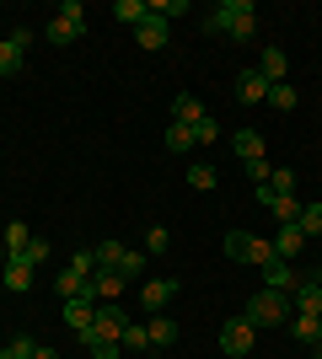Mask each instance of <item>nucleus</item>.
Returning <instances> with one entry per match:
<instances>
[{"label":"nucleus","instance_id":"37","mask_svg":"<svg viewBox=\"0 0 322 359\" xmlns=\"http://www.w3.org/2000/svg\"><path fill=\"white\" fill-rule=\"evenodd\" d=\"M269 194H295V172H274V177H269Z\"/></svg>","mask_w":322,"mask_h":359},{"label":"nucleus","instance_id":"10","mask_svg":"<svg viewBox=\"0 0 322 359\" xmlns=\"http://www.w3.org/2000/svg\"><path fill=\"white\" fill-rule=\"evenodd\" d=\"M123 327H129V316H123L119 306H113V300H102V306H97L92 332H97V338H113V344H119V338H123Z\"/></svg>","mask_w":322,"mask_h":359},{"label":"nucleus","instance_id":"29","mask_svg":"<svg viewBox=\"0 0 322 359\" xmlns=\"http://www.w3.org/2000/svg\"><path fill=\"white\" fill-rule=\"evenodd\" d=\"M188 188H199V194H210V188H215V166H188Z\"/></svg>","mask_w":322,"mask_h":359},{"label":"nucleus","instance_id":"23","mask_svg":"<svg viewBox=\"0 0 322 359\" xmlns=\"http://www.w3.org/2000/svg\"><path fill=\"white\" fill-rule=\"evenodd\" d=\"M27 241H32L27 220H11V225H6V257H16V252H27Z\"/></svg>","mask_w":322,"mask_h":359},{"label":"nucleus","instance_id":"40","mask_svg":"<svg viewBox=\"0 0 322 359\" xmlns=\"http://www.w3.org/2000/svg\"><path fill=\"white\" fill-rule=\"evenodd\" d=\"M311 359H322V338H317V344H311Z\"/></svg>","mask_w":322,"mask_h":359},{"label":"nucleus","instance_id":"26","mask_svg":"<svg viewBox=\"0 0 322 359\" xmlns=\"http://www.w3.org/2000/svg\"><path fill=\"white\" fill-rule=\"evenodd\" d=\"M301 236H322V204H301V220H295Z\"/></svg>","mask_w":322,"mask_h":359},{"label":"nucleus","instance_id":"21","mask_svg":"<svg viewBox=\"0 0 322 359\" xmlns=\"http://www.w3.org/2000/svg\"><path fill=\"white\" fill-rule=\"evenodd\" d=\"M145 11H151V0H113V16H119L123 27H140Z\"/></svg>","mask_w":322,"mask_h":359},{"label":"nucleus","instance_id":"14","mask_svg":"<svg viewBox=\"0 0 322 359\" xmlns=\"http://www.w3.org/2000/svg\"><path fill=\"white\" fill-rule=\"evenodd\" d=\"M285 70H290L285 48H263V54H258V75L269 81V86H279V81H285Z\"/></svg>","mask_w":322,"mask_h":359},{"label":"nucleus","instance_id":"16","mask_svg":"<svg viewBox=\"0 0 322 359\" xmlns=\"http://www.w3.org/2000/svg\"><path fill=\"white\" fill-rule=\"evenodd\" d=\"M231 150L242 156V166L258 161V156H263V135H258V129H236V135H231Z\"/></svg>","mask_w":322,"mask_h":359},{"label":"nucleus","instance_id":"31","mask_svg":"<svg viewBox=\"0 0 322 359\" xmlns=\"http://www.w3.org/2000/svg\"><path fill=\"white\" fill-rule=\"evenodd\" d=\"M194 145V129L188 123H167V150H188Z\"/></svg>","mask_w":322,"mask_h":359},{"label":"nucleus","instance_id":"18","mask_svg":"<svg viewBox=\"0 0 322 359\" xmlns=\"http://www.w3.org/2000/svg\"><path fill=\"white\" fill-rule=\"evenodd\" d=\"M204 118V107H199V97H172V123H188V129H194V123Z\"/></svg>","mask_w":322,"mask_h":359},{"label":"nucleus","instance_id":"27","mask_svg":"<svg viewBox=\"0 0 322 359\" xmlns=\"http://www.w3.org/2000/svg\"><path fill=\"white\" fill-rule=\"evenodd\" d=\"M263 107H279V113H290V107H295V86H290V81L269 86V102H263Z\"/></svg>","mask_w":322,"mask_h":359},{"label":"nucleus","instance_id":"36","mask_svg":"<svg viewBox=\"0 0 322 359\" xmlns=\"http://www.w3.org/2000/svg\"><path fill=\"white\" fill-rule=\"evenodd\" d=\"M119 273H123V279L145 273V252H129V247H123V263H119Z\"/></svg>","mask_w":322,"mask_h":359},{"label":"nucleus","instance_id":"1","mask_svg":"<svg viewBox=\"0 0 322 359\" xmlns=\"http://www.w3.org/2000/svg\"><path fill=\"white\" fill-rule=\"evenodd\" d=\"M199 27L210 32V38H253L258 11H253V0H220V6H210V11L199 16Z\"/></svg>","mask_w":322,"mask_h":359},{"label":"nucleus","instance_id":"25","mask_svg":"<svg viewBox=\"0 0 322 359\" xmlns=\"http://www.w3.org/2000/svg\"><path fill=\"white\" fill-rule=\"evenodd\" d=\"M290 332H295V338H301V344H317V338H322V316H295V322H290Z\"/></svg>","mask_w":322,"mask_h":359},{"label":"nucleus","instance_id":"4","mask_svg":"<svg viewBox=\"0 0 322 359\" xmlns=\"http://www.w3.org/2000/svg\"><path fill=\"white\" fill-rule=\"evenodd\" d=\"M226 257H236V263H253V269H263V263L274 257V241H258V236H247V231H226Z\"/></svg>","mask_w":322,"mask_h":359},{"label":"nucleus","instance_id":"33","mask_svg":"<svg viewBox=\"0 0 322 359\" xmlns=\"http://www.w3.org/2000/svg\"><path fill=\"white\" fill-rule=\"evenodd\" d=\"M16 257L38 269V263H48V241H43V236H32V241H27V252H16Z\"/></svg>","mask_w":322,"mask_h":359},{"label":"nucleus","instance_id":"9","mask_svg":"<svg viewBox=\"0 0 322 359\" xmlns=\"http://www.w3.org/2000/svg\"><path fill=\"white\" fill-rule=\"evenodd\" d=\"M123 285H129V279H123L119 269H97V273H92V285H86V300H97V306H102V300H119Z\"/></svg>","mask_w":322,"mask_h":359},{"label":"nucleus","instance_id":"2","mask_svg":"<svg viewBox=\"0 0 322 359\" xmlns=\"http://www.w3.org/2000/svg\"><path fill=\"white\" fill-rule=\"evenodd\" d=\"M247 322H253V327H285V322H290V295L258 290V295L247 300Z\"/></svg>","mask_w":322,"mask_h":359},{"label":"nucleus","instance_id":"17","mask_svg":"<svg viewBox=\"0 0 322 359\" xmlns=\"http://www.w3.org/2000/svg\"><path fill=\"white\" fill-rule=\"evenodd\" d=\"M76 338H81V348H86L92 359H119V348H123V344H113V338H97L92 327H86V332H76Z\"/></svg>","mask_w":322,"mask_h":359},{"label":"nucleus","instance_id":"11","mask_svg":"<svg viewBox=\"0 0 322 359\" xmlns=\"http://www.w3.org/2000/svg\"><path fill=\"white\" fill-rule=\"evenodd\" d=\"M65 327H70V332H86V327H92V322H97V300H86V295H76V300H65Z\"/></svg>","mask_w":322,"mask_h":359},{"label":"nucleus","instance_id":"30","mask_svg":"<svg viewBox=\"0 0 322 359\" xmlns=\"http://www.w3.org/2000/svg\"><path fill=\"white\" fill-rule=\"evenodd\" d=\"M16 70H22V48L6 38V43H0V75H16Z\"/></svg>","mask_w":322,"mask_h":359},{"label":"nucleus","instance_id":"28","mask_svg":"<svg viewBox=\"0 0 322 359\" xmlns=\"http://www.w3.org/2000/svg\"><path fill=\"white\" fill-rule=\"evenodd\" d=\"M92 257H97V269H119L123 247H119V241H102V247H92Z\"/></svg>","mask_w":322,"mask_h":359},{"label":"nucleus","instance_id":"22","mask_svg":"<svg viewBox=\"0 0 322 359\" xmlns=\"http://www.w3.org/2000/svg\"><path fill=\"white\" fill-rule=\"evenodd\" d=\"M119 344H123V354H145V348H151V332H145V322H129Z\"/></svg>","mask_w":322,"mask_h":359},{"label":"nucleus","instance_id":"38","mask_svg":"<svg viewBox=\"0 0 322 359\" xmlns=\"http://www.w3.org/2000/svg\"><path fill=\"white\" fill-rule=\"evenodd\" d=\"M247 177H253V182H258V188H263V182L274 177V166H269V161H263V156H258V161H247Z\"/></svg>","mask_w":322,"mask_h":359},{"label":"nucleus","instance_id":"32","mask_svg":"<svg viewBox=\"0 0 322 359\" xmlns=\"http://www.w3.org/2000/svg\"><path fill=\"white\" fill-rule=\"evenodd\" d=\"M172 247V231L167 225H151V231H145V252H167Z\"/></svg>","mask_w":322,"mask_h":359},{"label":"nucleus","instance_id":"13","mask_svg":"<svg viewBox=\"0 0 322 359\" xmlns=\"http://www.w3.org/2000/svg\"><path fill=\"white\" fill-rule=\"evenodd\" d=\"M236 97H242V102H269V81L258 75V65H247V70L236 75Z\"/></svg>","mask_w":322,"mask_h":359},{"label":"nucleus","instance_id":"5","mask_svg":"<svg viewBox=\"0 0 322 359\" xmlns=\"http://www.w3.org/2000/svg\"><path fill=\"white\" fill-rule=\"evenodd\" d=\"M253 344H258V327H253L247 316H231L226 327H220V348H226L231 359H247V354H253Z\"/></svg>","mask_w":322,"mask_h":359},{"label":"nucleus","instance_id":"7","mask_svg":"<svg viewBox=\"0 0 322 359\" xmlns=\"http://www.w3.org/2000/svg\"><path fill=\"white\" fill-rule=\"evenodd\" d=\"M290 311L295 316H322V269L301 273V285L290 290Z\"/></svg>","mask_w":322,"mask_h":359},{"label":"nucleus","instance_id":"39","mask_svg":"<svg viewBox=\"0 0 322 359\" xmlns=\"http://www.w3.org/2000/svg\"><path fill=\"white\" fill-rule=\"evenodd\" d=\"M32 359H60V348H48V344H38V348H32Z\"/></svg>","mask_w":322,"mask_h":359},{"label":"nucleus","instance_id":"8","mask_svg":"<svg viewBox=\"0 0 322 359\" xmlns=\"http://www.w3.org/2000/svg\"><path fill=\"white\" fill-rule=\"evenodd\" d=\"M295 285H301L295 263H285V257H269V263H263V290H279V295H290Z\"/></svg>","mask_w":322,"mask_h":359},{"label":"nucleus","instance_id":"34","mask_svg":"<svg viewBox=\"0 0 322 359\" xmlns=\"http://www.w3.org/2000/svg\"><path fill=\"white\" fill-rule=\"evenodd\" d=\"M210 140H220V123H215L210 113H204V118L194 123V145H210Z\"/></svg>","mask_w":322,"mask_h":359},{"label":"nucleus","instance_id":"6","mask_svg":"<svg viewBox=\"0 0 322 359\" xmlns=\"http://www.w3.org/2000/svg\"><path fill=\"white\" fill-rule=\"evenodd\" d=\"M167 38H172V22H167V11H161V0H151L145 22L135 27V43L140 48H167Z\"/></svg>","mask_w":322,"mask_h":359},{"label":"nucleus","instance_id":"20","mask_svg":"<svg viewBox=\"0 0 322 359\" xmlns=\"http://www.w3.org/2000/svg\"><path fill=\"white\" fill-rule=\"evenodd\" d=\"M145 332H151V348L177 344V322H172V316H151V322H145Z\"/></svg>","mask_w":322,"mask_h":359},{"label":"nucleus","instance_id":"12","mask_svg":"<svg viewBox=\"0 0 322 359\" xmlns=\"http://www.w3.org/2000/svg\"><path fill=\"white\" fill-rule=\"evenodd\" d=\"M140 300H145V311H167L172 300H177V279H151V285L140 290Z\"/></svg>","mask_w":322,"mask_h":359},{"label":"nucleus","instance_id":"19","mask_svg":"<svg viewBox=\"0 0 322 359\" xmlns=\"http://www.w3.org/2000/svg\"><path fill=\"white\" fill-rule=\"evenodd\" d=\"M27 285H32V263H22V257H6V290H11V295H22Z\"/></svg>","mask_w":322,"mask_h":359},{"label":"nucleus","instance_id":"15","mask_svg":"<svg viewBox=\"0 0 322 359\" xmlns=\"http://www.w3.org/2000/svg\"><path fill=\"white\" fill-rule=\"evenodd\" d=\"M301 247H307V236H301L295 225H279V231H274V257L295 263V257H301Z\"/></svg>","mask_w":322,"mask_h":359},{"label":"nucleus","instance_id":"24","mask_svg":"<svg viewBox=\"0 0 322 359\" xmlns=\"http://www.w3.org/2000/svg\"><path fill=\"white\" fill-rule=\"evenodd\" d=\"M269 210H274V220H279V225H295V220H301V198H295V194H279Z\"/></svg>","mask_w":322,"mask_h":359},{"label":"nucleus","instance_id":"3","mask_svg":"<svg viewBox=\"0 0 322 359\" xmlns=\"http://www.w3.org/2000/svg\"><path fill=\"white\" fill-rule=\"evenodd\" d=\"M81 32H86V6H81V0H65V6H60V16H54V22L43 27V38L65 48V43H76Z\"/></svg>","mask_w":322,"mask_h":359},{"label":"nucleus","instance_id":"35","mask_svg":"<svg viewBox=\"0 0 322 359\" xmlns=\"http://www.w3.org/2000/svg\"><path fill=\"white\" fill-rule=\"evenodd\" d=\"M32 348H38L32 338H11V344L0 348V359H32Z\"/></svg>","mask_w":322,"mask_h":359}]
</instances>
